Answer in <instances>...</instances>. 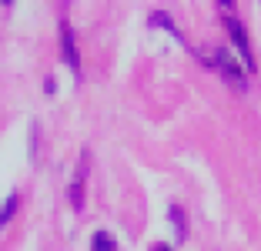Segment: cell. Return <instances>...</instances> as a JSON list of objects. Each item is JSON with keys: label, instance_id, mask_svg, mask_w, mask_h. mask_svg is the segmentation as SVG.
<instances>
[{"label": "cell", "instance_id": "obj_7", "mask_svg": "<svg viewBox=\"0 0 261 251\" xmlns=\"http://www.w3.org/2000/svg\"><path fill=\"white\" fill-rule=\"evenodd\" d=\"M171 218H174V231H177V235H185L188 224H185V218H181V208H171Z\"/></svg>", "mask_w": 261, "mask_h": 251}, {"label": "cell", "instance_id": "obj_2", "mask_svg": "<svg viewBox=\"0 0 261 251\" xmlns=\"http://www.w3.org/2000/svg\"><path fill=\"white\" fill-rule=\"evenodd\" d=\"M224 27L231 31V40H234V47L241 51V61H245V67H248V70H254V57H251V44H248L245 27H241L234 17H224Z\"/></svg>", "mask_w": 261, "mask_h": 251}, {"label": "cell", "instance_id": "obj_5", "mask_svg": "<svg viewBox=\"0 0 261 251\" xmlns=\"http://www.w3.org/2000/svg\"><path fill=\"white\" fill-rule=\"evenodd\" d=\"M94 251H114L117 248V241H114V235H108V231H97V235H94Z\"/></svg>", "mask_w": 261, "mask_h": 251}, {"label": "cell", "instance_id": "obj_1", "mask_svg": "<svg viewBox=\"0 0 261 251\" xmlns=\"http://www.w3.org/2000/svg\"><path fill=\"white\" fill-rule=\"evenodd\" d=\"M204 64H207V67H215L218 74H221L228 84H234L238 91H245V70L238 67V61H234L228 51H221V47H218V51H211L204 57Z\"/></svg>", "mask_w": 261, "mask_h": 251}, {"label": "cell", "instance_id": "obj_4", "mask_svg": "<svg viewBox=\"0 0 261 251\" xmlns=\"http://www.w3.org/2000/svg\"><path fill=\"white\" fill-rule=\"evenodd\" d=\"M87 161V158H84ZM81 161V171H77V178H74V184H70V205L81 211L84 208V178H87V164Z\"/></svg>", "mask_w": 261, "mask_h": 251}, {"label": "cell", "instance_id": "obj_8", "mask_svg": "<svg viewBox=\"0 0 261 251\" xmlns=\"http://www.w3.org/2000/svg\"><path fill=\"white\" fill-rule=\"evenodd\" d=\"M151 251H174V248H168V244H154Z\"/></svg>", "mask_w": 261, "mask_h": 251}, {"label": "cell", "instance_id": "obj_3", "mask_svg": "<svg viewBox=\"0 0 261 251\" xmlns=\"http://www.w3.org/2000/svg\"><path fill=\"white\" fill-rule=\"evenodd\" d=\"M61 51H64V64H67L70 70H81V57H77V44H74V31H70V23L64 20L61 23Z\"/></svg>", "mask_w": 261, "mask_h": 251}, {"label": "cell", "instance_id": "obj_6", "mask_svg": "<svg viewBox=\"0 0 261 251\" xmlns=\"http://www.w3.org/2000/svg\"><path fill=\"white\" fill-rule=\"evenodd\" d=\"M14 214H17V194H7V201H4V208H0V231H4V224H7Z\"/></svg>", "mask_w": 261, "mask_h": 251}]
</instances>
